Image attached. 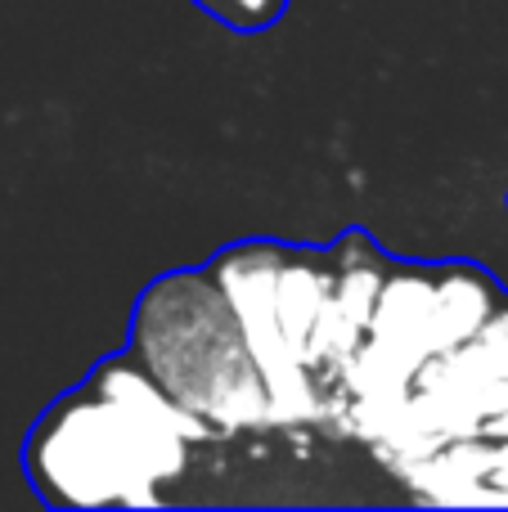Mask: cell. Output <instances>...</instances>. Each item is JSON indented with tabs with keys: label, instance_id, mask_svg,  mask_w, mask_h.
<instances>
[{
	"label": "cell",
	"instance_id": "3",
	"mask_svg": "<svg viewBox=\"0 0 508 512\" xmlns=\"http://www.w3.org/2000/svg\"><path fill=\"white\" fill-rule=\"evenodd\" d=\"M126 346L171 400L225 441L279 427L266 373L207 265L158 274L135 301Z\"/></svg>",
	"mask_w": 508,
	"mask_h": 512
},
{
	"label": "cell",
	"instance_id": "8",
	"mask_svg": "<svg viewBox=\"0 0 508 512\" xmlns=\"http://www.w3.org/2000/svg\"><path fill=\"white\" fill-rule=\"evenodd\" d=\"M491 436H508V414H500V418L491 423Z\"/></svg>",
	"mask_w": 508,
	"mask_h": 512
},
{
	"label": "cell",
	"instance_id": "6",
	"mask_svg": "<svg viewBox=\"0 0 508 512\" xmlns=\"http://www.w3.org/2000/svg\"><path fill=\"white\" fill-rule=\"evenodd\" d=\"M396 477L419 504L450 508H508V436H468L405 463Z\"/></svg>",
	"mask_w": 508,
	"mask_h": 512
},
{
	"label": "cell",
	"instance_id": "5",
	"mask_svg": "<svg viewBox=\"0 0 508 512\" xmlns=\"http://www.w3.org/2000/svg\"><path fill=\"white\" fill-rule=\"evenodd\" d=\"M500 414H508V297L468 342L423 364L410 400L374 454L392 472H401L405 463L441 445L491 432Z\"/></svg>",
	"mask_w": 508,
	"mask_h": 512
},
{
	"label": "cell",
	"instance_id": "4",
	"mask_svg": "<svg viewBox=\"0 0 508 512\" xmlns=\"http://www.w3.org/2000/svg\"><path fill=\"white\" fill-rule=\"evenodd\" d=\"M207 270L248 333V346L275 396L279 427L329 423L320 351V319L333 288L329 248L243 239L216 252Z\"/></svg>",
	"mask_w": 508,
	"mask_h": 512
},
{
	"label": "cell",
	"instance_id": "2",
	"mask_svg": "<svg viewBox=\"0 0 508 512\" xmlns=\"http://www.w3.org/2000/svg\"><path fill=\"white\" fill-rule=\"evenodd\" d=\"M508 288L477 261H401L396 256L369 333L338 387L333 423L369 450L392 432L410 387L432 355L468 342L500 310Z\"/></svg>",
	"mask_w": 508,
	"mask_h": 512
},
{
	"label": "cell",
	"instance_id": "1",
	"mask_svg": "<svg viewBox=\"0 0 508 512\" xmlns=\"http://www.w3.org/2000/svg\"><path fill=\"white\" fill-rule=\"evenodd\" d=\"M216 436L126 351L54 396L23 441V472L45 508H167L194 454Z\"/></svg>",
	"mask_w": 508,
	"mask_h": 512
},
{
	"label": "cell",
	"instance_id": "7",
	"mask_svg": "<svg viewBox=\"0 0 508 512\" xmlns=\"http://www.w3.org/2000/svg\"><path fill=\"white\" fill-rule=\"evenodd\" d=\"M194 5L230 32H266L288 14L293 0H194Z\"/></svg>",
	"mask_w": 508,
	"mask_h": 512
}]
</instances>
